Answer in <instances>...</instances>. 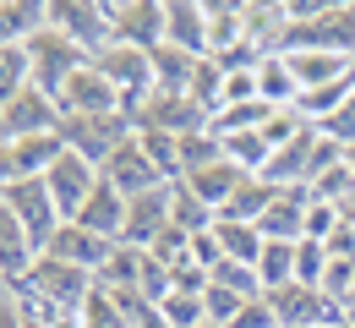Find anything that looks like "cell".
<instances>
[{
	"label": "cell",
	"instance_id": "603a6c76",
	"mask_svg": "<svg viewBox=\"0 0 355 328\" xmlns=\"http://www.w3.org/2000/svg\"><path fill=\"white\" fill-rule=\"evenodd\" d=\"M49 28V6L39 0H11V6H0V44H28L33 33H44Z\"/></svg>",
	"mask_w": 355,
	"mask_h": 328
},
{
	"label": "cell",
	"instance_id": "4fadbf2b",
	"mask_svg": "<svg viewBox=\"0 0 355 328\" xmlns=\"http://www.w3.org/2000/svg\"><path fill=\"white\" fill-rule=\"evenodd\" d=\"M110 252H115V241H104V235L83 230V225H60V230L49 235V246L39 252V257H60V263H71V268H88L93 279H98V268L110 263Z\"/></svg>",
	"mask_w": 355,
	"mask_h": 328
},
{
	"label": "cell",
	"instance_id": "7c38bea8",
	"mask_svg": "<svg viewBox=\"0 0 355 328\" xmlns=\"http://www.w3.org/2000/svg\"><path fill=\"white\" fill-rule=\"evenodd\" d=\"M93 66L121 88L126 98H142L153 94V60H148V49H132V44H104L93 55Z\"/></svg>",
	"mask_w": 355,
	"mask_h": 328
},
{
	"label": "cell",
	"instance_id": "ffe728a7",
	"mask_svg": "<svg viewBox=\"0 0 355 328\" xmlns=\"http://www.w3.org/2000/svg\"><path fill=\"white\" fill-rule=\"evenodd\" d=\"M246 181H252V175H246L241 164H230V159H219V164H208V170H191V175H186L191 197H197V202H208V208H214V219H219V208L246 187Z\"/></svg>",
	"mask_w": 355,
	"mask_h": 328
},
{
	"label": "cell",
	"instance_id": "2e32d148",
	"mask_svg": "<svg viewBox=\"0 0 355 328\" xmlns=\"http://www.w3.org/2000/svg\"><path fill=\"white\" fill-rule=\"evenodd\" d=\"M164 44L208 60V6H197V0H164Z\"/></svg>",
	"mask_w": 355,
	"mask_h": 328
},
{
	"label": "cell",
	"instance_id": "7402d4cb",
	"mask_svg": "<svg viewBox=\"0 0 355 328\" xmlns=\"http://www.w3.org/2000/svg\"><path fill=\"white\" fill-rule=\"evenodd\" d=\"M279 191H284V187H273V181H263V175H252V181H246V187L219 208V219H235V225H263V214L273 208V197H279Z\"/></svg>",
	"mask_w": 355,
	"mask_h": 328
},
{
	"label": "cell",
	"instance_id": "f546056e",
	"mask_svg": "<svg viewBox=\"0 0 355 328\" xmlns=\"http://www.w3.org/2000/svg\"><path fill=\"white\" fill-rule=\"evenodd\" d=\"M230 328H279V318H273L268 295H257V301H246V307L235 312V323H230Z\"/></svg>",
	"mask_w": 355,
	"mask_h": 328
},
{
	"label": "cell",
	"instance_id": "8fae6325",
	"mask_svg": "<svg viewBox=\"0 0 355 328\" xmlns=\"http://www.w3.org/2000/svg\"><path fill=\"white\" fill-rule=\"evenodd\" d=\"M55 126H60V110H55V98H49L44 88H33V83L0 110V142L44 137V132H55Z\"/></svg>",
	"mask_w": 355,
	"mask_h": 328
},
{
	"label": "cell",
	"instance_id": "44dd1931",
	"mask_svg": "<svg viewBox=\"0 0 355 328\" xmlns=\"http://www.w3.org/2000/svg\"><path fill=\"white\" fill-rule=\"evenodd\" d=\"M257 98L268 110H295L301 104V83H295V71H290V60L279 49H268L257 60Z\"/></svg>",
	"mask_w": 355,
	"mask_h": 328
},
{
	"label": "cell",
	"instance_id": "277c9868",
	"mask_svg": "<svg viewBox=\"0 0 355 328\" xmlns=\"http://www.w3.org/2000/svg\"><path fill=\"white\" fill-rule=\"evenodd\" d=\"M110 39L132 49H159L164 44V0H104Z\"/></svg>",
	"mask_w": 355,
	"mask_h": 328
},
{
	"label": "cell",
	"instance_id": "ba28073f",
	"mask_svg": "<svg viewBox=\"0 0 355 328\" xmlns=\"http://www.w3.org/2000/svg\"><path fill=\"white\" fill-rule=\"evenodd\" d=\"M49 28H55L60 39H71L88 60L104 44H115V39H110V17H104V6H93V0H55V6H49Z\"/></svg>",
	"mask_w": 355,
	"mask_h": 328
},
{
	"label": "cell",
	"instance_id": "f1b7e54d",
	"mask_svg": "<svg viewBox=\"0 0 355 328\" xmlns=\"http://www.w3.org/2000/svg\"><path fill=\"white\" fill-rule=\"evenodd\" d=\"M345 225V214L334 208V202H322V197H311V208H306V235L301 241H328V235Z\"/></svg>",
	"mask_w": 355,
	"mask_h": 328
},
{
	"label": "cell",
	"instance_id": "83f0119b",
	"mask_svg": "<svg viewBox=\"0 0 355 328\" xmlns=\"http://www.w3.org/2000/svg\"><path fill=\"white\" fill-rule=\"evenodd\" d=\"M317 132H322L328 142H339V148H350V142H355V94L345 98L334 115H322V121H317Z\"/></svg>",
	"mask_w": 355,
	"mask_h": 328
},
{
	"label": "cell",
	"instance_id": "d6a6232c",
	"mask_svg": "<svg viewBox=\"0 0 355 328\" xmlns=\"http://www.w3.org/2000/svg\"><path fill=\"white\" fill-rule=\"evenodd\" d=\"M345 312H355V279H350V295H345Z\"/></svg>",
	"mask_w": 355,
	"mask_h": 328
},
{
	"label": "cell",
	"instance_id": "8992f818",
	"mask_svg": "<svg viewBox=\"0 0 355 328\" xmlns=\"http://www.w3.org/2000/svg\"><path fill=\"white\" fill-rule=\"evenodd\" d=\"M0 202H6L11 214H17V225L28 230V241H33L39 252L49 246V235H55L60 225H66V219L55 214V197H49L44 175H39V181H11V187L0 191Z\"/></svg>",
	"mask_w": 355,
	"mask_h": 328
},
{
	"label": "cell",
	"instance_id": "7a4b0ae2",
	"mask_svg": "<svg viewBox=\"0 0 355 328\" xmlns=\"http://www.w3.org/2000/svg\"><path fill=\"white\" fill-rule=\"evenodd\" d=\"M60 142L71 148V153H83L88 164H98L104 170V159L121 148V142L132 137V115H60Z\"/></svg>",
	"mask_w": 355,
	"mask_h": 328
},
{
	"label": "cell",
	"instance_id": "e0dca14e",
	"mask_svg": "<svg viewBox=\"0 0 355 328\" xmlns=\"http://www.w3.org/2000/svg\"><path fill=\"white\" fill-rule=\"evenodd\" d=\"M279 55L290 60V71H295V83H301V98L355 71V60H345V55H328V49H279Z\"/></svg>",
	"mask_w": 355,
	"mask_h": 328
},
{
	"label": "cell",
	"instance_id": "30bf717a",
	"mask_svg": "<svg viewBox=\"0 0 355 328\" xmlns=\"http://www.w3.org/2000/svg\"><path fill=\"white\" fill-rule=\"evenodd\" d=\"M98 175H104L115 191H126V197H142V191H153V187H175V181H164V175H159V164L148 159V148H142L137 132L121 142L110 159H104V170H98Z\"/></svg>",
	"mask_w": 355,
	"mask_h": 328
},
{
	"label": "cell",
	"instance_id": "4dcf8cb0",
	"mask_svg": "<svg viewBox=\"0 0 355 328\" xmlns=\"http://www.w3.org/2000/svg\"><path fill=\"white\" fill-rule=\"evenodd\" d=\"M0 328H22V301H0Z\"/></svg>",
	"mask_w": 355,
	"mask_h": 328
},
{
	"label": "cell",
	"instance_id": "6da1fadb",
	"mask_svg": "<svg viewBox=\"0 0 355 328\" xmlns=\"http://www.w3.org/2000/svg\"><path fill=\"white\" fill-rule=\"evenodd\" d=\"M22 295H33V301H44V307H60V312H77L83 301H88L98 279H93L88 268H71V263H60V257H39L33 268H28V279L17 284Z\"/></svg>",
	"mask_w": 355,
	"mask_h": 328
},
{
	"label": "cell",
	"instance_id": "d4e9b609",
	"mask_svg": "<svg viewBox=\"0 0 355 328\" xmlns=\"http://www.w3.org/2000/svg\"><path fill=\"white\" fill-rule=\"evenodd\" d=\"M257 279H263V295L295 284V241H268L263 257H257Z\"/></svg>",
	"mask_w": 355,
	"mask_h": 328
},
{
	"label": "cell",
	"instance_id": "9c48e42d",
	"mask_svg": "<svg viewBox=\"0 0 355 328\" xmlns=\"http://www.w3.org/2000/svg\"><path fill=\"white\" fill-rule=\"evenodd\" d=\"M44 187H49V197H55V214H60V219H77L83 202L93 197V187H98V164H88L83 153L66 148V153L44 170Z\"/></svg>",
	"mask_w": 355,
	"mask_h": 328
},
{
	"label": "cell",
	"instance_id": "d6986e66",
	"mask_svg": "<svg viewBox=\"0 0 355 328\" xmlns=\"http://www.w3.org/2000/svg\"><path fill=\"white\" fill-rule=\"evenodd\" d=\"M33 263H39V246H33V241H28V230L17 225V214L0 202V279L22 284Z\"/></svg>",
	"mask_w": 355,
	"mask_h": 328
},
{
	"label": "cell",
	"instance_id": "cb8c5ba5",
	"mask_svg": "<svg viewBox=\"0 0 355 328\" xmlns=\"http://www.w3.org/2000/svg\"><path fill=\"white\" fill-rule=\"evenodd\" d=\"M214 241H219V252L230 263H252V268H257V257L268 246V235L257 225H235V219H214Z\"/></svg>",
	"mask_w": 355,
	"mask_h": 328
},
{
	"label": "cell",
	"instance_id": "ac0fdd59",
	"mask_svg": "<svg viewBox=\"0 0 355 328\" xmlns=\"http://www.w3.org/2000/svg\"><path fill=\"white\" fill-rule=\"evenodd\" d=\"M306 208H311L306 187H284L279 197H273V208L263 214L257 230H263L268 241H301V235H306Z\"/></svg>",
	"mask_w": 355,
	"mask_h": 328
},
{
	"label": "cell",
	"instance_id": "5bb4252c",
	"mask_svg": "<svg viewBox=\"0 0 355 328\" xmlns=\"http://www.w3.org/2000/svg\"><path fill=\"white\" fill-rule=\"evenodd\" d=\"M170 208H175V202H170V187H153V191H142V197H132L121 246H137V252H148L159 235L175 225V219H170Z\"/></svg>",
	"mask_w": 355,
	"mask_h": 328
},
{
	"label": "cell",
	"instance_id": "5b68a950",
	"mask_svg": "<svg viewBox=\"0 0 355 328\" xmlns=\"http://www.w3.org/2000/svg\"><path fill=\"white\" fill-rule=\"evenodd\" d=\"M55 110L60 115H126V94L88 60L77 77H66V88L55 94Z\"/></svg>",
	"mask_w": 355,
	"mask_h": 328
},
{
	"label": "cell",
	"instance_id": "1f68e13d",
	"mask_svg": "<svg viewBox=\"0 0 355 328\" xmlns=\"http://www.w3.org/2000/svg\"><path fill=\"white\" fill-rule=\"evenodd\" d=\"M345 170H350V175H355V142H350V148H345Z\"/></svg>",
	"mask_w": 355,
	"mask_h": 328
},
{
	"label": "cell",
	"instance_id": "3957f363",
	"mask_svg": "<svg viewBox=\"0 0 355 328\" xmlns=\"http://www.w3.org/2000/svg\"><path fill=\"white\" fill-rule=\"evenodd\" d=\"M28 77H33V88H44L49 98L66 88V77H77L83 66H88V55L71 44V39H60L55 28H44V33H33L28 39Z\"/></svg>",
	"mask_w": 355,
	"mask_h": 328
},
{
	"label": "cell",
	"instance_id": "52a82bcc",
	"mask_svg": "<svg viewBox=\"0 0 355 328\" xmlns=\"http://www.w3.org/2000/svg\"><path fill=\"white\" fill-rule=\"evenodd\" d=\"M268 307H273L279 328H339V323H345V312H339L322 290H311V284L268 290Z\"/></svg>",
	"mask_w": 355,
	"mask_h": 328
},
{
	"label": "cell",
	"instance_id": "9a60e30c",
	"mask_svg": "<svg viewBox=\"0 0 355 328\" xmlns=\"http://www.w3.org/2000/svg\"><path fill=\"white\" fill-rule=\"evenodd\" d=\"M126 208H132V197H126V191H115L104 175H98L93 197L83 202V214H77L71 225H83V230H93V235H104V241H115V246H121V235H126Z\"/></svg>",
	"mask_w": 355,
	"mask_h": 328
},
{
	"label": "cell",
	"instance_id": "484cf974",
	"mask_svg": "<svg viewBox=\"0 0 355 328\" xmlns=\"http://www.w3.org/2000/svg\"><path fill=\"white\" fill-rule=\"evenodd\" d=\"M33 77H28V49L22 44H0V110L22 94Z\"/></svg>",
	"mask_w": 355,
	"mask_h": 328
},
{
	"label": "cell",
	"instance_id": "4316f807",
	"mask_svg": "<svg viewBox=\"0 0 355 328\" xmlns=\"http://www.w3.org/2000/svg\"><path fill=\"white\" fill-rule=\"evenodd\" d=\"M328 246L322 241H295V284H311V290H322V274H328Z\"/></svg>",
	"mask_w": 355,
	"mask_h": 328
}]
</instances>
